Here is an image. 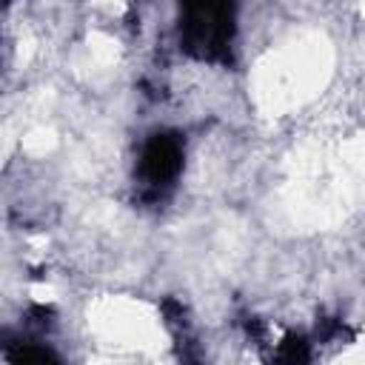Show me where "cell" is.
<instances>
[{
    "instance_id": "obj_3",
    "label": "cell",
    "mask_w": 365,
    "mask_h": 365,
    "mask_svg": "<svg viewBox=\"0 0 365 365\" xmlns=\"http://www.w3.org/2000/svg\"><path fill=\"white\" fill-rule=\"evenodd\" d=\"M277 359H282V362H305V359H308V348H305L302 339H294V336H291V339L282 342Z\"/></svg>"
},
{
    "instance_id": "obj_1",
    "label": "cell",
    "mask_w": 365,
    "mask_h": 365,
    "mask_svg": "<svg viewBox=\"0 0 365 365\" xmlns=\"http://www.w3.org/2000/svg\"><path fill=\"white\" fill-rule=\"evenodd\" d=\"M234 40V0H182L180 43L191 57L225 60Z\"/></svg>"
},
{
    "instance_id": "obj_2",
    "label": "cell",
    "mask_w": 365,
    "mask_h": 365,
    "mask_svg": "<svg viewBox=\"0 0 365 365\" xmlns=\"http://www.w3.org/2000/svg\"><path fill=\"white\" fill-rule=\"evenodd\" d=\"M182 168V140L171 131L151 134L140 157V177L148 188L160 191L177 180Z\"/></svg>"
}]
</instances>
